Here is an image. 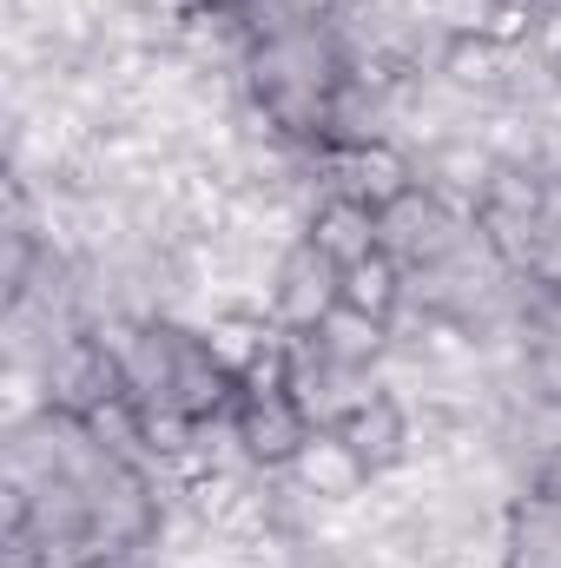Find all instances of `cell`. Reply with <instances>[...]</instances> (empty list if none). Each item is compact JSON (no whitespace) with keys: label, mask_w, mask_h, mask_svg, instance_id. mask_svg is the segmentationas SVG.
I'll return each instance as SVG.
<instances>
[{"label":"cell","mask_w":561,"mask_h":568,"mask_svg":"<svg viewBox=\"0 0 561 568\" xmlns=\"http://www.w3.org/2000/svg\"><path fill=\"white\" fill-rule=\"evenodd\" d=\"M469 232H476V219H469V212H456L449 199H436L429 185H410L404 199H390V205L377 212V245H384L404 272L449 258Z\"/></svg>","instance_id":"obj_1"},{"label":"cell","mask_w":561,"mask_h":568,"mask_svg":"<svg viewBox=\"0 0 561 568\" xmlns=\"http://www.w3.org/2000/svg\"><path fill=\"white\" fill-rule=\"evenodd\" d=\"M297 410L310 417V429H344L350 410H364L377 390H384V371H350L337 357H324L310 337H290V384Z\"/></svg>","instance_id":"obj_2"},{"label":"cell","mask_w":561,"mask_h":568,"mask_svg":"<svg viewBox=\"0 0 561 568\" xmlns=\"http://www.w3.org/2000/svg\"><path fill=\"white\" fill-rule=\"evenodd\" d=\"M344 304V272L310 245V239H297L290 252L278 258V284H272V324H278L284 337H310L330 311Z\"/></svg>","instance_id":"obj_3"},{"label":"cell","mask_w":561,"mask_h":568,"mask_svg":"<svg viewBox=\"0 0 561 568\" xmlns=\"http://www.w3.org/2000/svg\"><path fill=\"white\" fill-rule=\"evenodd\" d=\"M40 384H47V404H53V410H73V417H93L100 404L126 397V371H120V357H113L93 331L67 337V344L47 357Z\"/></svg>","instance_id":"obj_4"},{"label":"cell","mask_w":561,"mask_h":568,"mask_svg":"<svg viewBox=\"0 0 561 568\" xmlns=\"http://www.w3.org/2000/svg\"><path fill=\"white\" fill-rule=\"evenodd\" d=\"M417 185V152H404L397 140H370V145H324V192L364 199L370 212H384L390 199H404Z\"/></svg>","instance_id":"obj_5"},{"label":"cell","mask_w":561,"mask_h":568,"mask_svg":"<svg viewBox=\"0 0 561 568\" xmlns=\"http://www.w3.org/2000/svg\"><path fill=\"white\" fill-rule=\"evenodd\" d=\"M290 483H297L310 503H324V509H357V503L377 489L370 463L350 449L344 429H310V443H304L297 463H290Z\"/></svg>","instance_id":"obj_6"},{"label":"cell","mask_w":561,"mask_h":568,"mask_svg":"<svg viewBox=\"0 0 561 568\" xmlns=\"http://www.w3.org/2000/svg\"><path fill=\"white\" fill-rule=\"evenodd\" d=\"M238 429H245V456H252V469H290L297 449L310 443V417L297 410L290 390L238 397Z\"/></svg>","instance_id":"obj_7"},{"label":"cell","mask_w":561,"mask_h":568,"mask_svg":"<svg viewBox=\"0 0 561 568\" xmlns=\"http://www.w3.org/2000/svg\"><path fill=\"white\" fill-rule=\"evenodd\" d=\"M344 436H350V449L370 463V476H397V469L410 463V449H417V410H410L397 390H377L364 410L344 417Z\"/></svg>","instance_id":"obj_8"},{"label":"cell","mask_w":561,"mask_h":568,"mask_svg":"<svg viewBox=\"0 0 561 568\" xmlns=\"http://www.w3.org/2000/svg\"><path fill=\"white\" fill-rule=\"evenodd\" d=\"M516 60H522V40H496V33H462V40H449V47H442L436 73H442L449 87H462L469 100L496 106V100H509Z\"/></svg>","instance_id":"obj_9"},{"label":"cell","mask_w":561,"mask_h":568,"mask_svg":"<svg viewBox=\"0 0 561 568\" xmlns=\"http://www.w3.org/2000/svg\"><path fill=\"white\" fill-rule=\"evenodd\" d=\"M489 179H496V152L476 140V133L429 145V152L417 159V185H429L436 199H449V205H456V212H469V219H476V205H482Z\"/></svg>","instance_id":"obj_10"},{"label":"cell","mask_w":561,"mask_h":568,"mask_svg":"<svg viewBox=\"0 0 561 568\" xmlns=\"http://www.w3.org/2000/svg\"><path fill=\"white\" fill-rule=\"evenodd\" d=\"M304 239L344 272V265H357V258H370V252H384L377 245V212L364 205V199H344V192H324L317 199V212L304 219Z\"/></svg>","instance_id":"obj_11"},{"label":"cell","mask_w":561,"mask_h":568,"mask_svg":"<svg viewBox=\"0 0 561 568\" xmlns=\"http://www.w3.org/2000/svg\"><path fill=\"white\" fill-rule=\"evenodd\" d=\"M310 344H317L324 357L350 364V371H384V364H390V351H397V324H384V317H364V311L337 304V311L310 331Z\"/></svg>","instance_id":"obj_12"},{"label":"cell","mask_w":561,"mask_h":568,"mask_svg":"<svg viewBox=\"0 0 561 568\" xmlns=\"http://www.w3.org/2000/svg\"><path fill=\"white\" fill-rule=\"evenodd\" d=\"M404 291H410V272H404L390 252H370V258L344 265V304H350V311H364V317H384V324H397V311H404Z\"/></svg>","instance_id":"obj_13"},{"label":"cell","mask_w":561,"mask_h":568,"mask_svg":"<svg viewBox=\"0 0 561 568\" xmlns=\"http://www.w3.org/2000/svg\"><path fill=\"white\" fill-rule=\"evenodd\" d=\"M278 7L290 13V20H304V27H337L357 0H278Z\"/></svg>","instance_id":"obj_14"},{"label":"cell","mask_w":561,"mask_h":568,"mask_svg":"<svg viewBox=\"0 0 561 568\" xmlns=\"http://www.w3.org/2000/svg\"><path fill=\"white\" fill-rule=\"evenodd\" d=\"M529 496H549V503H561V449L536 456V469H529Z\"/></svg>","instance_id":"obj_15"},{"label":"cell","mask_w":561,"mask_h":568,"mask_svg":"<svg viewBox=\"0 0 561 568\" xmlns=\"http://www.w3.org/2000/svg\"><path fill=\"white\" fill-rule=\"evenodd\" d=\"M212 7H245V13H252V7H265V0H212Z\"/></svg>","instance_id":"obj_16"},{"label":"cell","mask_w":561,"mask_h":568,"mask_svg":"<svg viewBox=\"0 0 561 568\" xmlns=\"http://www.w3.org/2000/svg\"><path fill=\"white\" fill-rule=\"evenodd\" d=\"M522 7H561V0H522Z\"/></svg>","instance_id":"obj_17"}]
</instances>
